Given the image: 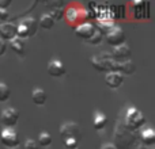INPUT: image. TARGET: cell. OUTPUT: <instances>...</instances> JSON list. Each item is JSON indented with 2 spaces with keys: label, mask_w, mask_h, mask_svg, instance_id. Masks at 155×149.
<instances>
[{
  "label": "cell",
  "mask_w": 155,
  "mask_h": 149,
  "mask_svg": "<svg viewBox=\"0 0 155 149\" xmlns=\"http://www.w3.org/2000/svg\"><path fill=\"white\" fill-rule=\"evenodd\" d=\"M49 15L52 16V19H53L54 22H56V19L59 21V19H61L63 16H64V11H63L61 8H53V10L49 12Z\"/></svg>",
  "instance_id": "cell-22"
},
{
  "label": "cell",
  "mask_w": 155,
  "mask_h": 149,
  "mask_svg": "<svg viewBox=\"0 0 155 149\" xmlns=\"http://www.w3.org/2000/svg\"><path fill=\"white\" fill-rule=\"evenodd\" d=\"M11 4L10 0H0V8H4V10H7V7Z\"/></svg>",
  "instance_id": "cell-27"
},
{
  "label": "cell",
  "mask_w": 155,
  "mask_h": 149,
  "mask_svg": "<svg viewBox=\"0 0 155 149\" xmlns=\"http://www.w3.org/2000/svg\"><path fill=\"white\" fill-rule=\"evenodd\" d=\"M131 54H132L131 48L127 43H123V45L113 48V52L110 53V56L116 62H123L127 61V60H131Z\"/></svg>",
  "instance_id": "cell-7"
},
{
  "label": "cell",
  "mask_w": 155,
  "mask_h": 149,
  "mask_svg": "<svg viewBox=\"0 0 155 149\" xmlns=\"http://www.w3.org/2000/svg\"><path fill=\"white\" fill-rule=\"evenodd\" d=\"M46 72L52 77H61L63 74H65L67 69H65L64 64H63L61 61H59V60H52V61H49L48 67H46Z\"/></svg>",
  "instance_id": "cell-10"
},
{
  "label": "cell",
  "mask_w": 155,
  "mask_h": 149,
  "mask_svg": "<svg viewBox=\"0 0 155 149\" xmlns=\"http://www.w3.org/2000/svg\"><path fill=\"white\" fill-rule=\"evenodd\" d=\"M11 95V90L5 83L0 81V102H7L10 99Z\"/></svg>",
  "instance_id": "cell-20"
},
{
  "label": "cell",
  "mask_w": 155,
  "mask_h": 149,
  "mask_svg": "<svg viewBox=\"0 0 155 149\" xmlns=\"http://www.w3.org/2000/svg\"><path fill=\"white\" fill-rule=\"evenodd\" d=\"M0 141L7 148H16L19 145V136L14 129L4 128L0 133Z\"/></svg>",
  "instance_id": "cell-5"
},
{
  "label": "cell",
  "mask_w": 155,
  "mask_h": 149,
  "mask_svg": "<svg viewBox=\"0 0 155 149\" xmlns=\"http://www.w3.org/2000/svg\"><path fill=\"white\" fill-rule=\"evenodd\" d=\"M99 149H118L114 144H104Z\"/></svg>",
  "instance_id": "cell-28"
},
{
  "label": "cell",
  "mask_w": 155,
  "mask_h": 149,
  "mask_svg": "<svg viewBox=\"0 0 155 149\" xmlns=\"http://www.w3.org/2000/svg\"><path fill=\"white\" fill-rule=\"evenodd\" d=\"M22 24L25 26V29L27 30L29 33V38L34 37L37 34V30H38V22L35 21L34 18H25L22 21Z\"/></svg>",
  "instance_id": "cell-13"
},
{
  "label": "cell",
  "mask_w": 155,
  "mask_h": 149,
  "mask_svg": "<svg viewBox=\"0 0 155 149\" xmlns=\"http://www.w3.org/2000/svg\"><path fill=\"white\" fill-rule=\"evenodd\" d=\"M0 119H2V123L8 129H12L14 126L18 123L19 119V111L14 107H8V109L3 110L2 115H0Z\"/></svg>",
  "instance_id": "cell-6"
},
{
  "label": "cell",
  "mask_w": 155,
  "mask_h": 149,
  "mask_svg": "<svg viewBox=\"0 0 155 149\" xmlns=\"http://www.w3.org/2000/svg\"><path fill=\"white\" fill-rule=\"evenodd\" d=\"M146 122H147V119H146L144 114H143L139 109H136V107H129L125 114V121H124V125H125L127 130H131V132L137 130V129H140L142 126H144Z\"/></svg>",
  "instance_id": "cell-2"
},
{
  "label": "cell",
  "mask_w": 155,
  "mask_h": 149,
  "mask_svg": "<svg viewBox=\"0 0 155 149\" xmlns=\"http://www.w3.org/2000/svg\"><path fill=\"white\" fill-rule=\"evenodd\" d=\"M91 65L98 72H117V62L112 59L110 53H99L91 57Z\"/></svg>",
  "instance_id": "cell-1"
},
{
  "label": "cell",
  "mask_w": 155,
  "mask_h": 149,
  "mask_svg": "<svg viewBox=\"0 0 155 149\" xmlns=\"http://www.w3.org/2000/svg\"><path fill=\"white\" fill-rule=\"evenodd\" d=\"M60 136L63 140L65 138H75L80 141L82 138V132H80V126L75 122H65L60 126Z\"/></svg>",
  "instance_id": "cell-4"
},
{
  "label": "cell",
  "mask_w": 155,
  "mask_h": 149,
  "mask_svg": "<svg viewBox=\"0 0 155 149\" xmlns=\"http://www.w3.org/2000/svg\"><path fill=\"white\" fill-rule=\"evenodd\" d=\"M38 147H49V145L52 144V136L49 133H46V132H42V133L40 134V137H38Z\"/></svg>",
  "instance_id": "cell-19"
},
{
  "label": "cell",
  "mask_w": 155,
  "mask_h": 149,
  "mask_svg": "<svg viewBox=\"0 0 155 149\" xmlns=\"http://www.w3.org/2000/svg\"><path fill=\"white\" fill-rule=\"evenodd\" d=\"M46 99H48V95L46 92L42 90V88H34L31 92V100L34 104L37 106H44L46 103Z\"/></svg>",
  "instance_id": "cell-12"
},
{
  "label": "cell",
  "mask_w": 155,
  "mask_h": 149,
  "mask_svg": "<svg viewBox=\"0 0 155 149\" xmlns=\"http://www.w3.org/2000/svg\"><path fill=\"white\" fill-rule=\"evenodd\" d=\"M64 147L67 149H78V147H79V141L75 138H65Z\"/></svg>",
  "instance_id": "cell-23"
},
{
  "label": "cell",
  "mask_w": 155,
  "mask_h": 149,
  "mask_svg": "<svg viewBox=\"0 0 155 149\" xmlns=\"http://www.w3.org/2000/svg\"><path fill=\"white\" fill-rule=\"evenodd\" d=\"M64 15L67 18V22L71 24V26H78V24L84 23L88 19L90 14H88L87 10L82 7H70L67 11H64Z\"/></svg>",
  "instance_id": "cell-3"
},
{
  "label": "cell",
  "mask_w": 155,
  "mask_h": 149,
  "mask_svg": "<svg viewBox=\"0 0 155 149\" xmlns=\"http://www.w3.org/2000/svg\"><path fill=\"white\" fill-rule=\"evenodd\" d=\"M16 38V26L14 23L5 22V23L0 24V40L5 41H12Z\"/></svg>",
  "instance_id": "cell-9"
},
{
  "label": "cell",
  "mask_w": 155,
  "mask_h": 149,
  "mask_svg": "<svg viewBox=\"0 0 155 149\" xmlns=\"http://www.w3.org/2000/svg\"><path fill=\"white\" fill-rule=\"evenodd\" d=\"M97 26L94 23H90V22H84L82 24H78L75 27V34L76 37L82 38L84 41H88L91 38V35L95 33Z\"/></svg>",
  "instance_id": "cell-8"
},
{
  "label": "cell",
  "mask_w": 155,
  "mask_h": 149,
  "mask_svg": "<svg viewBox=\"0 0 155 149\" xmlns=\"http://www.w3.org/2000/svg\"><path fill=\"white\" fill-rule=\"evenodd\" d=\"M135 69H136V67H135V62L132 60L117 62V72H120L121 74H132Z\"/></svg>",
  "instance_id": "cell-14"
},
{
  "label": "cell",
  "mask_w": 155,
  "mask_h": 149,
  "mask_svg": "<svg viewBox=\"0 0 155 149\" xmlns=\"http://www.w3.org/2000/svg\"><path fill=\"white\" fill-rule=\"evenodd\" d=\"M23 149H40V147H38V144L34 141V140L29 138L26 142H25L23 145Z\"/></svg>",
  "instance_id": "cell-24"
},
{
  "label": "cell",
  "mask_w": 155,
  "mask_h": 149,
  "mask_svg": "<svg viewBox=\"0 0 155 149\" xmlns=\"http://www.w3.org/2000/svg\"><path fill=\"white\" fill-rule=\"evenodd\" d=\"M107 123V118L105 114H102V113H95V115H94V121H93V126L95 130H102V129L106 126Z\"/></svg>",
  "instance_id": "cell-17"
},
{
  "label": "cell",
  "mask_w": 155,
  "mask_h": 149,
  "mask_svg": "<svg viewBox=\"0 0 155 149\" xmlns=\"http://www.w3.org/2000/svg\"><path fill=\"white\" fill-rule=\"evenodd\" d=\"M105 83L109 88L116 90V88L121 87L124 83V76L120 72H109L105 76Z\"/></svg>",
  "instance_id": "cell-11"
},
{
  "label": "cell",
  "mask_w": 155,
  "mask_h": 149,
  "mask_svg": "<svg viewBox=\"0 0 155 149\" xmlns=\"http://www.w3.org/2000/svg\"><path fill=\"white\" fill-rule=\"evenodd\" d=\"M10 46H11V49H12L16 54H19L21 57H23L25 53H26V49H25V42L22 40H19L18 37L14 38L12 41H10Z\"/></svg>",
  "instance_id": "cell-16"
},
{
  "label": "cell",
  "mask_w": 155,
  "mask_h": 149,
  "mask_svg": "<svg viewBox=\"0 0 155 149\" xmlns=\"http://www.w3.org/2000/svg\"><path fill=\"white\" fill-rule=\"evenodd\" d=\"M8 16H10L8 11L4 10V8H0V24L5 23V22H7V19H8Z\"/></svg>",
  "instance_id": "cell-25"
},
{
  "label": "cell",
  "mask_w": 155,
  "mask_h": 149,
  "mask_svg": "<svg viewBox=\"0 0 155 149\" xmlns=\"http://www.w3.org/2000/svg\"><path fill=\"white\" fill-rule=\"evenodd\" d=\"M38 26H41L42 29L49 30L54 26V21L52 19V16L49 14H44L40 18V22H38Z\"/></svg>",
  "instance_id": "cell-18"
},
{
  "label": "cell",
  "mask_w": 155,
  "mask_h": 149,
  "mask_svg": "<svg viewBox=\"0 0 155 149\" xmlns=\"http://www.w3.org/2000/svg\"><path fill=\"white\" fill-rule=\"evenodd\" d=\"M5 50H7V43H5L3 40H0V57L5 53Z\"/></svg>",
  "instance_id": "cell-26"
},
{
  "label": "cell",
  "mask_w": 155,
  "mask_h": 149,
  "mask_svg": "<svg viewBox=\"0 0 155 149\" xmlns=\"http://www.w3.org/2000/svg\"><path fill=\"white\" fill-rule=\"evenodd\" d=\"M140 138H142L143 144L147 145V147H151V145H154L155 144V133H154V130L151 128L143 130L142 134H140Z\"/></svg>",
  "instance_id": "cell-15"
},
{
  "label": "cell",
  "mask_w": 155,
  "mask_h": 149,
  "mask_svg": "<svg viewBox=\"0 0 155 149\" xmlns=\"http://www.w3.org/2000/svg\"><path fill=\"white\" fill-rule=\"evenodd\" d=\"M102 40H104V34H102V33L99 31L98 29H97L95 33L91 35V38L87 41V42L90 43V45H99V43L102 42Z\"/></svg>",
  "instance_id": "cell-21"
}]
</instances>
